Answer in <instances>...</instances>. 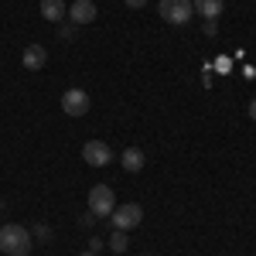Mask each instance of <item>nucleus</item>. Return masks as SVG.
<instances>
[{
	"label": "nucleus",
	"mask_w": 256,
	"mask_h": 256,
	"mask_svg": "<svg viewBox=\"0 0 256 256\" xmlns=\"http://www.w3.org/2000/svg\"><path fill=\"white\" fill-rule=\"evenodd\" d=\"M202 31H205V34L212 38V34H216V31H218V24H216V20H205V28H202Z\"/></svg>",
	"instance_id": "dca6fc26"
},
{
	"label": "nucleus",
	"mask_w": 256,
	"mask_h": 256,
	"mask_svg": "<svg viewBox=\"0 0 256 256\" xmlns=\"http://www.w3.org/2000/svg\"><path fill=\"white\" fill-rule=\"evenodd\" d=\"M147 256H154V253H147Z\"/></svg>",
	"instance_id": "412c9836"
},
{
	"label": "nucleus",
	"mask_w": 256,
	"mask_h": 256,
	"mask_svg": "<svg viewBox=\"0 0 256 256\" xmlns=\"http://www.w3.org/2000/svg\"><path fill=\"white\" fill-rule=\"evenodd\" d=\"M31 236H38L41 242H48V236H52V232H48V226H34V232H31Z\"/></svg>",
	"instance_id": "2eb2a0df"
},
{
	"label": "nucleus",
	"mask_w": 256,
	"mask_h": 256,
	"mask_svg": "<svg viewBox=\"0 0 256 256\" xmlns=\"http://www.w3.org/2000/svg\"><path fill=\"white\" fill-rule=\"evenodd\" d=\"M120 164H123L130 174L144 171V150H140V147H130V150H123V154H120Z\"/></svg>",
	"instance_id": "9b49d317"
},
{
	"label": "nucleus",
	"mask_w": 256,
	"mask_h": 256,
	"mask_svg": "<svg viewBox=\"0 0 256 256\" xmlns=\"http://www.w3.org/2000/svg\"><path fill=\"white\" fill-rule=\"evenodd\" d=\"M79 256H96V253H89V250H86V253H79Z\"/></svg>",
	"instance_id": "aec40b11"
},
{
	"label": "nucleus",
	"mask_w": 256,
	"mask_h": 256,
	"mask_svg": "<svg viewBox=\"0 0 256 256\" xmlns=\"http://www.w3.org/2000/svg\"><path fill=\"white\" fill-rule=\"evenodd\" d=\"M195 14H202L205 20H216L222 10H226V0H192Z\"/></svg>",
	"instance_id": "9d476101"
},
{
	"label": "nucleus",
	"mask_w": 256,
	"mask_h": 256,
	"mask_svg": "<svg viewBox=\"0 0 256 256\" xmlns=\"http://www.w3.org/2000/svg\"><path fill=\"white\" fill-rule=\"evenodd\" d=\"M246 113H250V120H253V123H256V99H253V102H250V106H246Z\"/></svg>",
	"instance_id": "6ab92c4d"
},
{
	"label": "nucleus",
	"mask_w": 256,
	"mask_h": 256,
	"mask_svg": "<svg viewBox=\"0 0 256 256\" xmlns=\"http://www.w3.org/2000/svg\"><path fill=\"white\" fill-rule=\"evenodd\" d=\"M110 222H113V229L130 232V229H137L140 222H144V208H140L137 202H130V205H116V208L110 212Z\"/></svg>",
	"instance_id": "7ed1b4c3"
},
{
	"label": "nucleus",
	"mask_w": 256,
	"mask_h": 256,
	"mask_svg": "<svg viewBox=\"0 0 256 256\" xmlns=\"http://www.w3.org/2000/svg\"><path fill=\"white\" fill-rule=\"evenodd\" d=\"M96 14H99V10H96V4H92V0H72V4H68V20H72L76 28L92 24Z\"/></svg>",
	"instance_id": "0eeeda50"
},
{
	"label": "nucleus",
	"mask_w": 256,
	"mask_h": 256,
	"mask_svg": "<svg viewBox=\"0 0 256 256\" xmlns=\"http://www.w3.org/2000/svg\"><path fill=\"white\" fill-rule=\"evenodd\" d=\"M116 208V195L110 184H92L89 188V212L96 218H110V212Z\"/></svg>",
	"instance_id": "f03ea898"
},
{
	"label": "nucleus",
	"mask_w": 256,
	"mask_h": 256,
	"mask_svg": "<svg viewBox=\"0 0 256 256\" xmlns=\"http://www.w3.org/2000/svg\"><path fill=\"white\" fill-rule=\"evenodd\" d=\"M89 106H92V102H89V92H86V89H65V92H62V113H65V116H86V113H89Z\"/></svg>",
	"instance_id": "39448f33"
},
{
	"label": "nucleus",
	"mask_w": 256,
	"mask_h": 256,
	"mask_svg": "<svg viewBox=\"0 0 256 256\" xmlns=\"http://www.w3.org/2000/svg\"><path fill=\"white\" fill-rule=\"evenodd\" d=\"M20 62H24L28 72H41V68L48 65V48H44V44H28L24 55H20Z\"/></svg>",
	"instance_id": "6e6552de"
},
{
	"label": "nucleus",
	"mask_w": 256,
	"mask_h": 256,
	"mask_svg": "<svg viewBox=\"0 0 256 256\" xmlns=\"http://www.w3.org/2000/svg\"><path fill=\"white\" fill-rule=\"evenodd\" d=\"M158 14L168 24H188L192 14H195V7H192V0H160Z\"/></svg>",
	"instance_id": "20e7f679"
},
{
	"label": "nucleus",
	"mask_w": 256,
	"mask_h": 256,
	"mask_svg": "<svg viewBox=\"0 0 256 256\" xmlns=\"http://www.w3.org/2000/svg\"><path fill=\"white\" fill-rule=\"evenodd\" d=\"M72 34H76V24H65V28H62V38L72 41Z\"/></svg>",
	"instance_id": "f3484780"
},
{
	"label": "nucleus",
	"mask_w": 256,
	"mask_h": 256,
	"mask_svg": "<svg viewBox=\"0 0 256 256\" xmlns=\"http://www.w3.org/2000/svg\"><path fill=\"white\" fill-rule=\"evenodd\" d=\"M31 250H34L31 229H24V226H18V222L0 226V253L4 256H28Z\"/></svg>",
	"instance_id": "f257e3e1"
},
{
	"label": "nucleus",
	"mask_w": 256,
	"mask_h": 256,
	"mask_svg": "<svg viewBox=\"0 0 256 256\" xmlns=\"http://www.w3.org/2000/svg\"><path fill=\"white\" fill-rule=\"evenodd\" d=\"M79 226H82V229H92V226H96V216H92V212H82V216H79Z\"/></svg>",
	"instance_id": "ddd939ff"
},
{
	"label": "nucleus",
	"mask_w": 256,
	"mask_h": 256,
	"mask_svg": "<svg viewBox=\"0 0 256 256\" xmlns=\"http://www.w3.org/2000/svg\"><path fill=\"white\" fill-rule=\"evenodd\" d=\"M123 4H126V7H134V10H140V7H144L147 0H123Z\"/></svg>",
	"instance_id": "a211bd4d"
},
{
	"label": "nucleus",
	"mask_w": 256,
	"mask_h": 256,
	"mask_svg": "<svg viewBox=\"0 0 256 256\" xmlns=\"http://www.w3.org/2000/svg\"><path fill=\"white\" fill-rule=\"evenodd\" d=\"M110 250H113L116 256H123L126 250H130V236H126L123 229H113V232H110Z\"/></svg>",
	"instance_id": "f8f14e48"
},
{
	"label": "nucleus",
	"mask_w": 256,
	"mask_h": 256,
	"mask_svg": "<svg viewBox=\"0 0 256 256\" xmlns=\"http://www.w3.org/2000/svg\"><path fill=\"white\" fill-rule=\"evenodd\" d=\"M113 158H116V154L110 150L106 140H86V144H82V160H86L89 168H106Z\"/></svg>",
	"instance_id": "423d86ee"
},
{
	"label": "nucleus",
	"mask_w": 256,
	"mask_h": 256,
	"mask_svg": "<svg viewBox=\"0 0 256 256\" xmlns=\"http://www.w3.org/2000/svg\"><path fill=\"white\" fill-rule=\"evenodd\" d=\"M102 246H106V239H99V236L89 239V253H96V256H99V250H102Z\"/></svg>",
	"instance_id": "4468645a"
},
{
	"label": "nucleus",
	"mask_w": 256,
	"mask_h": 256,
	"mask_svg": "<svg viewBox=\"0 0 256 256\" xmlns=\"http://www.w3.org/2000/svg\"><path fill=\"white\" fill-rule=\"evenodd\" d=\"M41 18L52 20V24H62V20L68 18V7H65V0H41Z\"/></svg>",
	"instance_id": "1a4fd4ad"
}]
</instances>
